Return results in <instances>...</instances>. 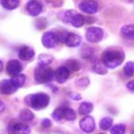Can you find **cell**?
<instances>
[{
  "instance_id": "cell-25",
  "label": "cell",
  "mask_w": 134,
  "mask_h": 134,
  "mask_svg": "<svg viewBox=\"0 0 134 134\" xmlns=\"http://www.w3.org/2000/svg\"><path fill=\"white\" fill-rule=\"evenodd\" d=\"M124 73L126 76L134 75V62H128L124 67Z\"/></svg>"
},
{
  "instance_id": "cell-4",
  "label": "cell",
  "mask_w": 134,
  "mask_h": 134,
  "mask_svg": "<svg viewBox=\"0 0 134 134\" xmlns=\"http://www.w3.org/2000/svg\"><path fill=\"white\" fill-rule=\"evenodd\" d=\"M64 22L71 24L74 27H81L83 26L85 19L82 15H80L79 13H76L75 10H66L64 13V17H63Z\"/></svg>"
},
{
  "instance_id": "cell-37",
  "label": "cell",
  "mask_w": 134,
  "mask_h": 134,
  "mask_svg": "<svg viewBox=\"0 0 134 134\" xmlns=\"http://www.w3.org/2000/svg\"><path fill=\"white\" fill-rule=\"evenodd\" d=\"M2 69H3V65H2V62L0 61V71H2Z\"/></svg>"
},
{
  "instance_id": "cell-27",
  "label": "cell",
  "mask_w": 134,
  "mask_h": 134,
  "mask_svg": "<svg viewBox=\"0 0 134 134\" xmlns=\"http://www.w3.org/2000/svg\"><path fill=\"white\" fill-rule=\"evenodd\" d=\"M66 67H67L69 70H71V71H77V70L81 68V65H80V63H79L77 61H75V60H69V61H67V63H66Z\"/></svg>"
},
{
  "instance_id": "cell-16",
  "label": "cell",
  "mask_w": 134,
  "mask_h": 134,
  "mask_svg": "<svg viewBox=\"0 0 134 134\" xmlns=\"http://www.w3.org/2000/svg\"><path fill=\"white\" fill-rule=\"evenodd\" d=\"M120 34L122 37H125L127 39H132L134 37V24L124 25L120 29Z\"/></svg>"
},
{
  "instance_id": "cell-38",
  "label": "cell",
  "mask_w": 134,
  "mask_h": 134,
  "mask_svg": "<svg viewBox=\"0 0 134 134\" xmlns=\"http://www.w3.org/2000/svg\"><path fill=\"white\" fill-rule=\"evenodd\" d=\"M129 1H131V2H134V0H129Z\"/></svg>"
},
{
  "instance_id": "cell-35",
  "label": "cell",
  "mask_w": 134,
  "mask_h": 134,
  "mask_svg": "<svg viewBox=\"0 0 134 134\" xmlns=\"http://www.w3.org/2000/svg\"><path fill=\"white\" fill-rule=\"evenodd\" d=\"M46 2L51 4V5H53V6H60L61 5V3L57 2V0H46Z\"/></svg>"
},
{
  "instance_id": "cell-33",
  "label": "cell",
  "mask_w": 134,
  "mask_h": 134,
  "mask_svg": "<svg viewBox=\"0 0 134 134\" xmlns=\"http://www.w3.org/2000/svg\"><path fill=\"white\" fill-rule=\"evenodd\" d=\"M69 96H70L72 99H74V100H79V99L82 98V96H81L80 94H76V93H70Z\"/></svg>"
},
{
  "instance_id": "cell-10",
  "label": "cell",
  "mask_w": 134,
  "mask_h": 134,
  "mask_svg": "<svg viewBox=\"0 0 134 134\" xmlns=\"http://www.w3.org/2000/svg\"><path fill=\"white\" fill-rule=\"evenodd\" d=\"M26 10L30 16H38L42 12V5L37 0H29L26 3Z\"/></svg>"
},
{
  "instance_id": "cell-24",
  "label": "cell",
  "mask_w": 134,
  "mask_h": 134,
  "mask_svg": "<svg viewBox=\"0 0 134 134\" xmlns=\"http://www.w3.org/2000/svg\"><path fill=\"white\" fill-rule=\"evenodd\" d=\"M92 70L98 74H105L107 72V69H106V66L104 64H100L98 62L96 63H93L92 65Z\"/></svg>"
},
{
  "instance_id": "cell-2",
  "label": "cell",
  "mask_w": 134,
  "mask_h": 134,
  "mask_svg": "<svg viewBox=\"0 0 134 134\" xmlns=\"http://www.w3.org/2000/svg\"><path fill=\"white\" fill-rule=\"evenodd\" d=\"M25 103L37 110L44 109L45 107L48 106L49 104V96L46 93H35V94H29L25 97Z\"/></svg>"
},
{
  "instance_id": "cell-32",
  "label": "cell",
  "mask_w": 134,
  "mask_h": 134,
  "mask_svg": "<svg viewBox=\"0 0 134 134\" xmlns=\"http://www.w3.org/2000/svg\"><path fill=\"white\" fill-rule=\"evenodd\" d=\"M41 125H42L44 128H49V127L51 126V120H50V119H48V118H44V119L42 120Z\"/></svg>"
},
{
  "instance_id": "cell-34",
  "label": "cell",
  "mask_w": 134,
  "mask_h": 134,
  "mask_svg": "<svg viewBox=\"0 0 134 134\" xmlns=\"http://www.w3.org/2000/svg\"><path fill=\"white\" fill-rule=\"evenodd\" d=\"M127 88H128L129 90H133V91H134V80L130 81V82L127 84Z\"/></svg>"
},
{
  "instance_id": "cell-19",
  "label": "cell",
  "mask_w": 134,
  "mask_h": 134,
  "mask_svg": "<svg viewBox=\"0 0 134 134\" xmlns=\"http://www.w3.org/2000/svg\"><path fill=\"white\" fill-rule=\"evenodd\" d=\"M92 110H93V105L91 103H88V102L82 103L80 105V108H79L80 114H83V115H88Z\"/></svg>"
},
{
  "instance_id": "cell-17",
  "label": "cell",
  "mask_w": 134,
  "mask_h": 134,
  "mask_svg": "<svg viewBox=\"0 0 134 134\" xmlns=\"http://www.w3.org/2000/svg\"><path fill=\"white\" fill-rule=\"evenodd\" d=\"M53 61V57L50 54H46V53H41L38 57V64L40 66H47L50 63H52Z\"/></svg>"
},
{
  "instance_id": "cell-6",
  "label": "cell",
  "mask_w": 134,
  "mask_h": 134,
  "mask_svg": "<svg viewBox=\"0 0 134 134\" xmlns=\"http://www.w3.org/2000/svg\"><path fill=\"white\" fill-rule=\"evenodd\" d=\"M8 134H29L30 128L22 122H13L9 124L7 127Z\"/></svg>"
},
{
  "instance_id": "cell-28",
  "label": "cell",
  "mask_w": 134,
  "mask_h": 134,
  "mask_svg": "<svg viewBox=\"0 0 134 134\" xmlns=\"http://www.w3.org/2000/svg\"><path fill=\"white\" fill-rule=\"evenodd\" d=\"M52 117H53L54 120H58V121L63 118V109H62V107L57 108V109L52 112Z\"/></svg>"
},
{
  "instance_id": "cell-5",
  "label": "cell",
  "mask_w": 134,
  "mask_h": 134,
  "mask_svg": "<svg viewBox=\"0 0 134 134\" xmlns=\"http://www.w3.org/2000/svg\"><path fill=\"white\" fill-rule=\"evenodd\" d=\"M104 37V31L99 27H89L86 30V39L90 43H98Z\"/></svg>"
},
{
  "instance_id": "cell-21",
  "label": "cell",
  "mask_w": 134,
  "mask_h": 134,
  "mask_svg": "<svg viewBox=\"0 0 134 134\" xmlns=\"http://www.w3.org/2000/svg\"><path fill=\"white\" fill-rule=\"evenodd\" d=\"M10 81H12L13 85H14L17 89H19V88L22 87L23 84L25 83V75H24V74H18V75H16V76H14L13 79H10Z\"/></svg>"
},
{
  "instance_id": "cell-29",
  "label": "cell",
  "mask_w": 134,
  "mask_h": 134,
  "mask_svg": "<svg viewBox=\"0 0 134 134\" xmlns=\"http://www.w3.org/2000/svg\"><path fill=\"white\" fill-rule=\"evenodd\" d=\"M92 53H93V49H92L91 47H87V46H85V47L82 49V57L85 58V59L90 58V57L92 55Z\"/></svg>"
},
{
  "instance_id": "cell-31",
  "label": "cell",
  "mask_w": 134,
  "mask_h": 134,
  "mask_svg": "<svg viewBox=\"0 0 134 134\" xmlns=\"http://www.w3.org/2000/svg\"><path fill=\"white\" fill-rule=\"evenodd\" d=\"M75 84H76V86H80V87H86L89 84V80L87 77H83V79L76 80Z\"/></svg>"
},
{
  "instance_id": "cell-36",
  "label": "cell",
  "mask_w": 134,
  "mask_h": 134,
  "mask_svg": "<svg viewBox=\"0 0 134 134\" xmlns=\"http://www.w3.org/2000/svg\"><path fill=\"white\" fill-rule=\"evenodd\" d=\"M3 110H4V104H3V102L0 99V113H1Z\"/></svg>"
},
{
  "instance_id": "cell-1",
  "label": "cell",
  "mask_w": 134,
  "mask_h": 134,
  "mask_svg": "<svg viewBox=\"0 0 134 134\" xmlns=\"http://www.w3.org/2000/svg\"><path fill=\"white\" fill-rule=\"evenodd\" d=\"M125 59V53L122 49H107L102 57L103 64L108 68H116L119 66Z\"/></svg>"
},
{
  "instance_id": "cell-8",
  "label": "cell",
  "mask_w": 134,
  "mask_h": 134,
  "mask_svg": "<svg viewBox=\"0 0 134 134\" xmlns=\"http://www.w3.org/2000/svg\"><path fill=\"white\" fill-rule=\"evenodd\" d=\"M79 7L86 14H94L97 12V3L93 0H84L79 4Z\"/></svg>"
},
{
  "instance_id": "cell-26",
  "label": "cell",
  "mask_w": 134,
  "mask_h": 134,
  "mask_svg": "<svg viewBox=\"0 0 134 134\" xmlns=\"http://www.w3.org/2000/svg\"><path fill=\"white\" fill-rule=\"evenodd\" d=\"M110 132H111V134H125V132H126V126L122 125V124L115 125V126H113L110 129Z\"/></svg>"
},
{
  "instance_id": "cell-14",
  "label": "cell",
  "mask_w": 134,
  "mask_h": 134,
  "mask_svg": "<svg viewBox=\"0 0 134 134\" xmlns=\"http://www.w3.org/2000/svg\"><path fill=\"white\" fill-rule=\"evenodd\" d=\"M18 55H19V58H20L21 60H23V61H28V60H30V59L34 58L35 51H34V49H32L31 47H29V46H23V47H21V48L19 49Z\"/></svg>"
},
{
  "instance_id": "cell-11",
  "label": "cell",
  "mask_w": 134,
  "mask_h": 134,
  "mask_svg": "<svg viewBox=\"0 0 134 134\" xmlns=\"http://www.w3.org/2000/svg\"><path fill=\"white\" fill-rule=\"evenodd\" d=\"M80 128L86 132V133H91L94 128H95V122H94V119L91 117V116H86L84 117L81 121H80Z\"/></svg>"
},
{
  "instance_id": "cell-18",
  "label": "cell",
  "mask_w": 134,
  "mask_h": 134,
  "mask_svg": "<svg viewBox=\"0 0 134 134\" xmlns=\"http://www.w3.org/2000/svg\"><path fill=\"white\" fill-rule=\"evenodd\" d=\"M19 118H20L21 121L27 122V121H29V120H31L34 118V113L29 109H23L19 113Z\"/></svg>"
},
{
  "instance_id": "cell-7",
  "label": "cell",
  "mask_w": 134,
  "mask_h": 134,
  "mask_svg": "<svg viewBox=\"0 0 134 134\" xmlns=\"http://www.w3.org/2000/svg\"><path fill=\"white\" fill-rule=\"evenodd\" d=\"M58 38L55 36V32L52 31H47L42 36V44L46 48H52L57 45L58 43Z\"/></svg>"
},
{
  "instance_id": "cell-30",
  "label": "cell",
  "mask_w": 134,
  "mask_h": 134,
  "mask_svg": "<svg viewBox=\"0 0 134 134\" xmlns=\"http://www.w3.org/2000/svg\"><path fill=\"white\" fill-rule=\"evenodd\" d=\"M68 34H69V32H66V31H58V32H55V36H57V38H58V41L61 42V43H63V42L65 43Z\"/></svg>"
},
{
  "instance_id": "cell-9",
  "label": "cell",
  "mask_w": 134,
  "mask_h": 134,
  "mask_svg": "<svg viewBox=\"0 0 134 134\" xmlns=\"http://www.w3.org/2000/svg\"><path fill=\"white\" fill-rule=\"evenodd\" d=\"M21 70H22V65H21V63L18 60H10V61H8L7 66H6V72L9 75H12L14 77V76L20 74Z\"/></svg>"
},
{
  "instance_id": "cell-22",
  "label": "cell",
  "mask_w": 134,
  "mask_h": 134,
  "mask_svg": "<svg viewBox=\"0 0 134 134\" xmlns=\"http://www.w3.org/2000/svg\"><path fill=\"white\" fill-rule=\"evenodd\" d=\"M63 109V118L67 119V120H74L75 119V112L68 107H62Z\"/></svg>"
},
{
  "instance_id": "cell-13",
  "label": "cell",
  "mask_w": 134,
  "mask_h": 134,
  "mask_svg": "<svg viewBox=\"0 0 134 134\" xmlns=\"http://www.w3.org/2000/svg\"><path fill=\"white\" fill-rule=\"evenodd\" d=\"M69 72L70 70L66 67V66H61L57 69V71L54 72V76L58 83L62 84L64 82H66V80L69 77Z\"/></svg>"
},
{
  "instance_id": "cell-12",
  "label": "cell",
  "mask_w": 134,
  "mask_h": 134,
  "mask_svg": "<svg viewBox=\"0 0 134 134\" xmlns=\"http://www.w3.org/2000/svg\"><path fill=\"white\" fill-rule=\"evenodd\" d=\"M17 91V88L13 85L10 80H3L0 82V92L2 94H12Z\"/></svg>"
},
{
  "instance_id": "cell-3",
  "label": "cell",
  "mask_w": 134,
  "mask_h": 134,
  "mask_svg": "<svg viewBox=\"0 0 134 134\" xmlns=\"http://www.w3.org/2000/svg\"><path fill=\"white\" fill-rule=\"evenodd\" d=\"M54 77V71L46 66H37L35 69V80L39 84L50 82Z\"/></svg>"
},
{
  "instance_id": "cell-20",
  "label": "cell",
  "mask_w": 134,
  "mask_h": 134,
  "mask_svg": "<svg viewBox=\"0 0 134 134\" xmlns=\"http://www.w3.org/2000/svg\"><path fill=\"white\" fill-rule=\"evenodd\" d=\"M1 5L6 9H15L19 5V0H0Z\"/></svg>"
},
{
  "instance_id": "cell-15",
  "label": "cell",
  "mask_w": 134,
  "mask_h": 134,
  "mask_svg": "<svg viewBox=\"0 0 134 134\" xmlns=\"http://www.w3.org/2000/svg\"><path fill=\"white\" fill-rule=\"evenodd\" d=\"M81 42H82V38L79 35L73 34V32H69L67 38H66L65 44L68 47H76L81 44Z\"/></svg>"
},
{
  "instance_id": "cell-23",
  "label": "cell",
  "mask_w": 134,
  "mask_h": 134,
  "mask_svg": "<svg viewBox=\"0 0 134 134\" xmlns=\"http://www.w3.org/2000/svg\"><path fill=\"white\" fill-rule=\"evenodd\" d=\"M112 122H113V119L111 117H104L99 121V128L102 130H105V131L106 130H109L112 127Z\"/></svg>"
}]
</instances>
